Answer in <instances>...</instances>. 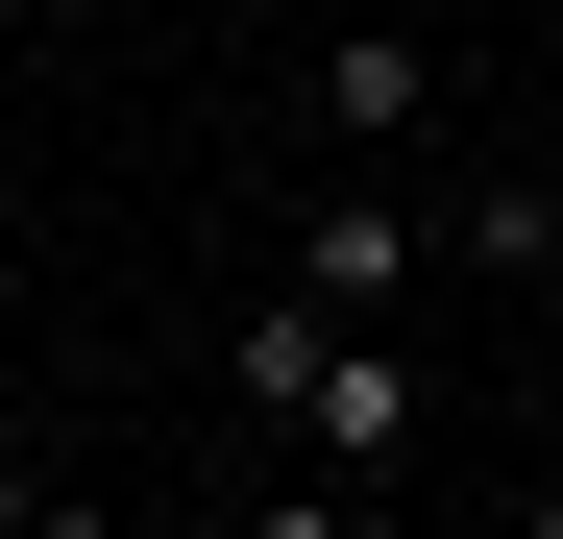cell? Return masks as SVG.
<instances>
[{"instance_id": "obj_1", "label": "cell", "mask_w": 563, "mask_h": 539, "mask_svg": "<svg viewBox=\"0 0 563 539\" xmlns=\"http://www.w3.org/2000/svg\"><path fill=\"white\" fill-rule=\"evenodd\" d=\"M221 369H245L269 417H295L319 466H367V491L417 466V343H393V319H319V295H269V319L221 343Z\"/></svg>"}, {"instance_id": "obj_2", "label": "cell", "mask_w": 563, "mask_h": 539, "mask_svg": "<svg viewBox=\"0 0 563 539\" xmlns=\"http://www.w3.org/2000/svg\"><path fill=\"white\" fill-rule=\"evenodd\" d=\"M295 99H319V147H417V123H441V50H417V25H319Z\"/></svg>"}, {"instance_id": "obj_3", "label": "cell", "mask_w": 563, "mask_h": 539, "mask_svg": "<svg viewBox=\"0 0 563 539\" xmlns=\"http://www.w3.org/2000/svg\"><path fill=\"white\" fill-rule=\"evenodd\" d=\"M295 295L319 319H393L417 295V197H295Z\"/></svg>"}, {"instance_id": "obj_4", "label": "cell", "mask_w": 563, "mask_h": 539, "mask_svg": "<svg viewBox=\"0 0 563 539\" xmlns=\"http://www.w3.org/2000/svg\"><path fill=\"white\" fill-rule=\"evenodd\" d=\"M245 539H393V491H367V466H295V491H245Z\"/></svg>"}, {"instance_id": "obj_5", "label": "cell", "mask_w": 563, "mask_h": 539, "mask_svg": "<svg viewBox=\"0 0 563 539\" xmlns=\"http://www.w3.org/2000/svg\"><path fill=\"white\" fill-rule=\"evenodd\" d=\"M25 515H49V466H25V441H0V539H25Z\"/></svg>"}, {"instance_id": "obj_6", "label": "cell", "mask_w": 563, "mask_h": 539, "mask_svg": "<svg viewBox=\"0 0 563 539\" xmlns=\"http://www.w3.org/2000/svg\"><path fill=\"white\" fill-rule=\"evenodd\" d=\"M25 539H123V515H99V491H49V515H25Z\"/></svg>"}, {"instance_id": "obj_7", "label": "cell", "mask_w": 563, "mask_h": 539, "mask_svg": "<svg viewBox=\"0 0 563 539\" xmlns=\"http://www.w3.org/2000/svg\"><path fill=\"white\" fill-rule=\"evenodd\" d=\"M490 539H563V491H515V515H490Z\"/></svg>"}]
</instances>
